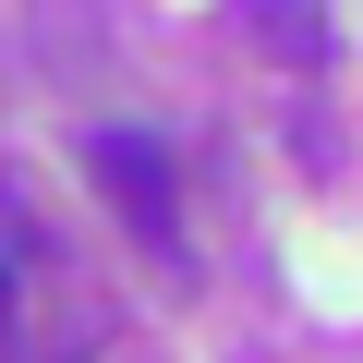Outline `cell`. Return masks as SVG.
<instances>
[{
  "label": "cell",
  "instance_id": "6da1fadb",
  "mask_svg": "<svg viewBox=\"0 0 363 363\" xmlns=\"http://www.w3.org/2000/svg\"><path fill=\"white\" fill-rule=\"evenodd\" d=\"M85 182L109 194V218L133 230V242H182V169H169V133H145V121H97L85 133Z\"/></svg>",
  "mask_w": 363,
  "mask_h": 363
},
{
  "label": "cell",
  "instance_id": "7a4b0ae2",
  "mask_svg": "<svg viewBox=\"0 0 363 363\" xmlns=\"http://www.w3.org/2000/svg\"><path fill=\"white\" fill-rule=\"evenodd\" d=\"M242 25H255V49H279V61H303V73L339 49V25H327V13H303V0H255Z\"/></svg>",
  "mask_w": 363,
  "mask_h": 363
},
{
  "label": "cell",
  "instance_id": "3957f363",
  "mask_svg": "<svg viewBox=\"0 0 363 363\" xmlns=\"http://www.w3.org/2000/svg\"><path fill=\"white\" fill-rule=\"evenodd\" d=\"M13 303H25V291H13V242H0V339H13Z\"/></svg>",
  "mask_w": 363,
  "mask_h": 363
}]
</instances>
